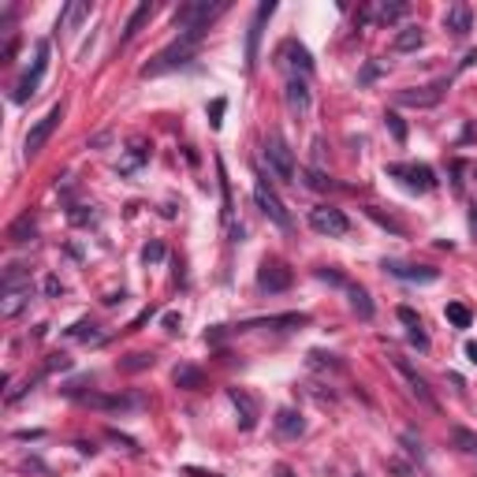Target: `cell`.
I'll list each match as a JSON object with an SVG mask.
<instances>
[{
    "mask_svg": "<svg viewBox=\"0 0 477 477\" xmlns=\"http://www.w3.org/2000/svg\"><path fill=\"white\" fill-rule=\"evenodd\" d=\"M202 38H205V30H179V38L172 41L168 49H160L157 56L142 68V79H157V75H168V71L183 68V63H190L198 45H202Z\"/></svg>",
    "mask_w": 477,
    "mask_h": 477,
    "instance_id": "obj_1",
    "label": "cell"
},
{
    "mask_svg": "<svg viewBox=\"0 0 477 477\" xmlns=\"http://www.w3.org/2000/svg\"><path fill=\"white\" fill-rule=\"evenodd\" d=\"M265 165L268 172L276 176V183H295V153H291V146L284 142V135H268L265 138Z\"/></svg>",
    "mask_w": 477,
    "mask_h": 477,
    "instance_id": "obj_2",
    "label": "cell"
},
{
    "mask_svg": "<svg viewBox=\"0 0 477 477\" xmlns=\"http://www.w3.org/2000/svg\"><path fill=\"white\" fill-rule=\"evenodd\" d=\"M45 71H49V41H38V56H34V68L23 71V79L15 82V90H12V101L15 105H26L30 97L38 93V86L41 79H45Z\"/></svg>",
    "mask_w": 477,
    "mask_h": 477,
    "instance_id": "obj_3",
    "label": "cell"
},
{
    "mask_svg": "<svg viewBox=\"0 0 477 477\" xmlns=\"http://www.w3.org/2000/svg\"><path fill=\"white\" fill-rule=\"evenodd\" d=\"M388 362H392V370H395V373H399V377H403V381H407V392L414 395V399H418L421 407L437 410V395H432V388L425 384V377H421V373H418L414 365L407 362L403 354H388Z\"/></svg>",
    "mask_w": 477,
    "mask_h": 477,
    "instance_id": "obj_4",
    "label": "cell"
},
{
    "mask_svg": "<svg viewBox=\"0 0 477 477\" xmlns=\"http://www.w3.org/2000/svg\"><path fill=\"white\" fill-rule=\"evenodd\" d=\"M227 4H209V0H190L176 8V26L179 30H209V19H216Z\"/></svg>",
    "mask_w": 477,
    "mask_h": 477,
    "instance_id": "obj_5",
    "label": "cell"
},
{
    "mask_svg": "<svg viewBox=\"0 0 477 477\" xmlns=\"http://www.w3.org/2000/svg\"><path fill=\"white\" fill-rule=\"evenodd\" d=\"M60 119H63V101H56V105H52L49 112L41 116L38 123L26 131V138H23V149H26V157H34V153H41V149H45V142L52 138V131H56V127H60Z\"/></svg>",
    "mask_w": 477,
    "mask_h": 477,
    "instance_id": "obj_6",
    "label": "cell"
},
{
    "mask_svg": "<svg viewBox=\"0 0 477 477\" xmlns=\"http://www.w3.org/2000/svg\"><path fill=\"white\" fill-rule=\"evenodd\" d=\"M310 227L317 235H328V238H343L351 232V220H347L343 209H332V205H317V209H310Z\"/></svg>",
    "mask_w": 477,
    "mask_h": 477,
    "instance_id": "obj_7",
    "label": "cell"
},
{
    "mask_svg": "<svg viewBox=\"0 0 477 477\" xmlns=\"http://www.w3.org/2000/svg\"><path fill=\"white\" fill-rule=\"evenodd\" d=\"M273 12H276V4L273 0H262L257 4V12H254V19H250V30H246V68H257V52H262V34H265V23L273 19Z\"/></svg>",
    "mask_w": 477,
    "mask_h": 477,
    "instance_id": "obj_8",
    "label": "cell"
},
{
    "mask_svg": "<svg viewBox=\"0 0 477 477\" xmlns=\"http://www.w3.org/2000/svg\"><path fill=\"white\" fill-rule=\"evenodd\" d=\"M254 202H257V209H262L268 220H273L276 227H284V232H291V213L284 209V202L276 198V190L268 187L265 179H257L254 183Z\"/></svg>",
    "mask_w": 477,
    "mask_h": 477,
    "instance_id": "obj_9",
    "label": "cell"
},
{
    "mask_svg": "<svg viewBox=\"0 0 477 477\" xmlns=\"http://www.w3.org/2000/svg\"><path fill=\"white\" fill-rule=\"evenodd\" d=\"M444 90H448V79L429 82V86H410V90L395 93V105H403V108H432V105L444 101Z\"/></svg>",
    "mask_w": 477,
    "mask_h": 477,
    "instance_id": "obj_10",
    "label": "cell"
},
{
    "mask_svg": "<svg viewBox=\"0 0 477 477\" xmlns=\"http://www.w3.org/2000/svg\"><path fill=\"white\" fill-rule=\"evenodd\" d=\"M388 276H395V280H407V284H437L440 280V268H432V265H407V262H384L381 265Z\"/></svg>",
    "mask_w": 477,
    "mask_h": 477,
    "instance_id": "obj_11",
    "label": "cell"
},
{
    "mask_svg": "<svg viewBox=\"0 0 477 477\" xmlns=\"http://www.w3.org/2000/svg\"><path fill=\"white\" fill-rule=\"evenodd\" d=\"M384 172L395 176V179H403L410 190H432L437 187V176H432V168H425V165H388Z\"/></svg>",
    "mask_w": 477,
    "mask_h": 477,
    "instance_id": "obj_12",
    "label": "cell"
},
{
    "mask_svg": "<svg viewBox=\"0 0 477 477\" xmlns=\"http://www.w3.org/2000/svg\"><path fill=\"white\" fill-rule=\"evenodd\" d=\"M284 101H287V112L295 116V119H306L310 116V108H313V93H310V86H306V79H287V86H284Z\"/></svg>",
    "mask_w": 477,
    "mask_h": 477,
    "instance_id": "obj_13",
    "label": "cell"
},
{
    "mask_svg": "<svg viewBox=\"0 0 477 477\" xmlns=\"http://www.w3.org/2000/svg\"><path fill=\"white\" fill-rule=\"evenodd\" d=\"M410 12V4L407 0H381V4H373V8H365L362 12V23H399Z\"/></svg>",
    "mask_w": 477,
    "mask_h": 477,
    "instance_id": "obj_14",
    "label": "cell"
},
{
    "mask_svg": "<svg viewBox=\"0 0 477 477\" xmlns=\"http://www.w3.org/2000/svg\"><path fill=\"white\" fill-rule=\"evenodd\" d=\"M30 298H34V287H30V284L4 287V298H0V317H4V321L19 317V313H23V310L30 306Z\"/></svg>",
    "mask_w": 477,
    "mask_h": 477,
    "instance_id": "obj_15",
    "label": "cell"
},
{
    "mask_svg": "<svg viewBox=\"0 0 477 477\" xmlns=\"http://www.w3.org/2000/svg\"><path fill=\"white\" fill-rule=\"evenodd\" d=\"M227 399H232L235 410H238V429L254 432V425H257V403H254V395L243 392V388H227Z\"/></svg>",
    "mask_w": 477,
    "mask_h": 477,
    "instance_id": "obj_16",
    "label": "cell"
},
{
    "mask_svg": "<svg viewBox=\"0 0 477 477\" xmlns=\"http://www.w3.org/2000/svg\"><path fill=\"white\" fill-rule=\"evenodd\" d=\"M273 425H276V432L284 440H298L302 432H306V418H302L298 410H291V407H280L276 418H273Z\"/></svg>",
    "mask_w": 477,
    "mask_h": 477,
    "instance_id": "obj_17",
    "label": "cell"
},
{
    "mask_svg": "<svg viewBox=\"0 0 477 477\" xmlns=\"http://www.w3.org/2000/svg\"><path fill=\"white\" fill-rule=\"evenodd\" d=\"M257 287H262V291H287L291 287V268H284V265H262V268H257Z\"/></svg>",
    "mask_w": 477,
    "mask_h": 477,
    "instance_id": "obj_18",
    "label": "cell"
},
{
    "mask_svg": "<svg viewBox=\"0 0 477 477\" xmlns=\"http://www.w3.org/2000/svg\"><path fill=\"white\" fill-rule=\"evenodd\" d=\"M79 399L93 410H135V407H142L138 395H97V392H90V395H79Z\"/></svg>",
    "mask_w": 477,
    "mask_h": 477,
    "instance_id": "obj_19",
    "label": "cell"
},
{
    "mask_svg": "<svg viewBox=\"0 0 477 477\" xmlns=\"http://www.w3.org/2000/svg\"><path fill=\"white\" fill-rule=\"evenodd\" d=\"M444 26H448L455 38H466V34H470V30H474V12H470V4H462V0H459V4H451L448 15H444Z\"/></svg>",
    "mask_w": 477,
    "mask_h": 477,
    "instance_id": "obj_20",
    "label": "cell"
},
{
    "mask_svg": "<svg viewBox=\"0 0 477 477\" xmlns=\"http://www.w3.org/2000/svg\"><path fill=\"white\" fill-rule=\"evenodd\" d=\"M34 235H38V224H34V216H30V213L15 216V220L8 224V243H30Z\"/></svg>",
    "mask_w": 477,
    "mask_h": 477,
    "instance_id": "obj_21",
    "label": "cell"
},
{
    "mask_svg": "<svg viewBox=\"0 0 477 477\" xmlns=\"http://www.w3.org/2000/svg\"><path fill=\"white\" fill-rule=\"evenodd\" d=\"M425 45V34H421V26H403L399 34L392 38V49L395 52H418Z\"/></svg>",
    "mask_w": 477,
    "mask_h": 477,
    "instance_id": "obj_22",
    "label": "cell"
},
{
    "mask_svg": "<svg viewBox=\"0 0 477 477\" xmlns=\"http://www.w3.org/2000/svg\"><path fill=\"white\" fill-rule=\"evenodd\" d=\"M82 19H90V4H86V0H75V4H68L63 8V15H60V23H56V30H71L82 23Z\"/></svg>",
    "mask_w": 477,
    "mask_h": 477,
    "instance_id": "obj_23",
    "label": "cell"
},
{
    "mask_svg": "<svg viewBox=\"0 0 477 477\" xmlns=\"http://www.w3.org/2000/svg\"><path fill=\"white\" fill-rule=\"evenodd\" d=\"M280 56H291V60H287L291 68H302V71H306V75L313 71V60H310V52L302 49L298 41H291V38L284 41V45H280Z\"/></svg>",
    "mask_w": 477,
    "mask_h": 477,
    "instance_id": "obj_24",
    "label": "cell"
},
{
    "mask_svg": "<svg viewBox=\"0 0 477 477\" xmlns=\"http://www.w3.org/2000/svg\"><path fill=\"white\" fill-rule=\"evenodd\" d=\"M347 295H351V310L358 313V317H362V321H370V317H373V302H370V295H365V287L347 284Z\"/></svg>",
    "mask_w": 477,
    "mask_h": 477,
    "instance_id": "obj_25",
    "label": "cell"
},
{
    "mask_svg": "<svg viewBox=\"0 0 477 477\" xmlns=\"http://www.w3.org/2000/svg\"><path fill=\"white\" fill-rule=\"evenodd\" d=\"M149 15H153V4H149V0H146V4H138L135 12H131V19H127V26H123V41H131L138 30H142V23H146Z\"/></svg>",
    "mask_w": 477,
    "mask_h": 477,
    "instance_id": "obj_26",
    "label": "cell"
},
{
    "mask_svg": "<svg viewBox=\"0 0 477 477\" xmlns=\"http://www.w3.org/2000/svg\"><path fill=\"white\" fill-rule=\"evenodd\" d=\"M149 160V146L146 142H135L131 149H127V157H123V165H119V172H123V176H131V172L138 168V165H146Z\"/></svg>",
    "mask_w": 477,
    "mask_h": 477,
    "instance_id": "obj_27",
    "label": "cell"
},
{
    "mask_svg": "<svg viewBox=\"0 0 477 477\" xmlns=\"http://www.w3.org/2000/svg\"><path fill=\"white\" fill-rule=\"evenodd\" d=\"M172 381H176L179 388H187V392H194V388H202V370H194V365H176Z\"/></svg>",
    "mask_w": 477,
    "mask_h": 477,
    "instance_id": "obj_28",
    "label": "cell"
},
{
    "mask_svg": "<svg viewBox=\"0 0 477 477\" xmlns=\"http://www.w3.org/2000/svg\"><path fill=\"white\" fill-rule=\"evenodd\" d=\"M68 335H71V340H86V343H101V340H105V335L97 332V324H90V321H79V324H71V328H68Z\"/></svg>",
    "mask_w": 477,
    "mask_h": 477,
    "instance_id": "obj_29",
    "label": "cell"
},
{
    "mask_svg": "<svg viewBox=\"0 0 477 477\" xmlns=\"http://www.w3.org/2000/svg\"><path fill=\"white\" fill-rule=\"evenodd\" d=\"M451 444L466 455H477V432H470V429H451Z\"/></svg>",
    "mask_w": 477,
    "mask_h": 477,
    "instance_id": "obj_30",
    "label": "cell"
},
{
    "mask_svg": "<svg viewBox=\"0 0 477 477\" xmlns=\"http://www.w3.org/2000/svg\"><path fill=\"white\" fill-rule=\"evenodd\" d=\"M153 365V354H127L123 362H119V370L123 373H142V370H149Z\"/></svg>",
    "mask_w": 477,
    "mask_h": 477,
    "instance_id": "obj_31",
    "label": "cell"
},
{
    "mask_svg": "<svg viewBox=\"0 0 477 477\" xmlns=\"http://www.w3.org/2000/svg\"><path fill=\"white\" fill-rule=\"evenodd\" d=\"M448 321L455 328H470V310H466L462 302H448Z\"/></svg>",
    "mask_w": 477,
    "mask_h": 477,
    "instance_id": "obj_32",
    "label": "cell"
},
{
    "mask_svg": "<svg viewBox=\"0 0 477 477\" xmlns=\"http://www.w3.org/2000/svg\"><path fill=\"white\" fill-rule=\"evenodd\" d=\"M68 220H71L75 227H82V224H93V220H97V213H93V209H86V205H71Z\"/></svg>",
    "mask_w": 477,
    "mask_h": 477,
    "instance_id": "obj_33",
    "label": "cell"
},
{
    "mask_svg": "<svg viewBox=\"0 0 477 477\" xmlns=\"http://www.w3.org/2000/svg\"><path fill=\"white\" fill-rule=\"evenodd\" d=\"M384 127L392 131L395 142H407V123H403V119H399L395 112H388V116H384Z\"/></svg>",
    "mask_w": 477,
    "mask_h": 477,
    "instance_id": "obj_34",
    "label": "cell"
},
{
    "mask_svg": "<svg viewBox=\"0 0 477 477\" xmlns=\"http://www.w3.org/2000/svg\"><path fill=\"white\" fill-rule=\"evenodd\" d=\"M306 187H310V190H328V187H332V179L324 176L321 168H310V172H306Z\"/></svg>",
    "mask_w": 477,
    "mask_h": 477,
    "instance_id": "obj_35",
    "label": "cell"
},
{
    "mask_svg": "<svg viewBox=\"0 0 477 477\" xmlns=\"http://www.w3.org/2000/svg\"><path fill=\"white\" fill-rule=\"evenodd\" d=\"M142 262H146V265H157V262H165V243H146V250H142Z\"/></svg>",
    "mask_w": 477,
    "mask_h": 477,
    "instance_id": "obj_36",
    "label": "cell"
},
{
    "mask_svg": "<svg viewBox=\"0 0 477 477\" xmlns=\"http://www.w3.org/2000/svg\"><path fill=\"white\" fill-rule=\"evenodd\" d=\"M317 280H324V284H335V287H347V284H351V280L340 276L335 268H317Z\"/></svg>",
    "mask_w": 477,
    "mask_h": 477,
    "instance_id": "obj_37",
    "label": "cell"
},
{
    "mask_svg": "<svg viewBox=\"0 0 477 477\" xmlns=\"http://www.w3.org/2000/svg\"><path fill=\"white\" fill-rule=\"evenodd\" d=\"M56 370H71V358H68V354H49L45 373H56Z\"/></svg>",
    "mask_w": 477,
    "mask_h": 477,
    "instance_id": "obj_38",
    "label": "cell"
},
{
    "mask_svg": "<svg viewBox=\"0 0 477 477\" xmlns=\"http://www.w3.org/2000/svg\"><path fill=\"white\" fill-rule=\"evenodd\" d=\"M220 116H224V97H216V101L209 105V123H213V127H220V123H224Z\"/></svg>",
    "mask_w": 477,
    "mask_h": 477,
    "instance_id": "obj_39",
    "label": "cell"
},
{
    "mask_svg": "<svg viewBox=\"0 0 477 477\" xmlns=\"http://www.w3.org/2000/svg\"><path fill=\"white\" fill-rule=\"evenodd\" d=\"M399 321L410 324V328H421V321H418V313L410 310V306H399Z\"/></svg>",
    "mask_w": 477,
    "mask_h": 477,
    "instance_id": "obj_40",
    "label": "cell"
},
{
    "mask_svg": "<svg viewBox=\"0 0 477 477\" xmlns=\"http://www.w3.org/2000/svg\"><path fill=\"white\" fill-rule=\"evenodd\" d=\"M45 295H49V298H60V295H63V284H60L56 276H45Z\"/></svg>",
    "mask_w": 477,
    "mask_h": 477,
    "instance_id": "obj_41",
    "label": "cell"
},
{
    "mask_svg": "<svg viewBox=\"0 0 477 477\" xmlns=\"http://www.w3.org/2000/svg\"><path fill=\"white\" fill-rule=\"evenodd\" d=\"M410 343H414V347H421V351H429V335L421 332V328H410Z\"/></svg>",
    "mask_w": 477,
    "mask_h": 477,
    "instance_id": "obj_42",
    "label": "cell"
},
{
    "mask_svg": "<svg viewBox=\"0 0 477 477\" xmlns=\"http://www.w3.org/2000/svg\"><path fill=\"white\" fill-rule=\"evenodd\" d=\"M179 324H183L179 313H165V328H168V332H179Z\"/></svg>",
    "mask_w": 477,
    "mask_h": 477,
    "instance_id": "obj_43",
    "label": "cell"
},
{
    "mask_svg": "<svg viewBox=\"0 0 477 477\" xmlns=\"http://www.w3.org/2000/svg\"><path fill=\"white\" fill-rule=\"evenodd\" d=\"M403 448L414 455V459H421V444H414V437H403Z\"/></svg>",
    "mask_w": 477,
    "mask_h": 477,
    "instance_id": "obj_44",
    "label": "cell"
},
{
    "mask_svg": "<svg viewBox=\"0 0 477 477\" xmlns=\"http://www.w3.org/2000/svg\"><path fill=\"white\" fill-rule=\"evenodd\" d=\"M310 362H313V365H324V354H321V351H313V354H310ZM328 365H335V370H340V362H335V358H328Z\"/></svg>",
    "mask_w": 477,
    "mask_h": 477,
    "instance_id": "obj_45",
    "label": "cell"
},
{
    "mask_svg": "<svg viewBox=\"0 0 477 477\" xmlns=\"http://www.w3.org/2000/svg\"><path fill=\"white\" fill-rule=\"evenodd\" d=\"M187 477H220V474H209V470H198V466H187V470H183Z\"/></svg>",
    "mask_w": 477,
    "mask_h": 477,
    "instance_id": "obj_46",
    "label": "cell"
},
{
    "mask_svg": "<svg viewBox=\"0 0 477 477\" xmlns=\"http://www.w3.org/2000/svg\"><path fill=\"white\" fill-rule=\"evenodd\" d=\"M377 75H381V63H370V68L362 71V82H370V79H377Z\"/></svg>",
    "mask_w": 477,
    "mask_h": 477,
    "instance_id": "obj_47",
    "label": "cell"
},
{
    "mask_svg": "<svg viewBox=\"0 0 477 477\" xmlns=\"http://www.w3.org/2000/svg\"><path fill=\"white\" fill-rule=\"evenodd\" d=\"M474 63H477V49H470V52H466V56H462V63H459V68L466 71V68H474Z\"/></svg>",
    "mask_w": 477,
    "mask_h": 477,
    "instance_id": "obj_48",
    "label": "cell"
},
{
    "mask_svg": "<svg viewBox=\"0 0 477 477\" xmlns=\"http://www.w3.org/2000/svg\"><path fill=\"white\" fill-rule=\"evenodd\" d=\"M466 220H470V235L477 238V205H470V216H466Z\"/></svg>",
    "mask_w": 477,
    "mask_h": 477,
    "instance_id": "obj_49",
    "label": "cell"
},
{
    "mask_svg": "<svg viewBox=\"0 0 477 477\" xmlns=\"http://www.w3.org/2000/svg\"><path fill=\"white\" fill-rule=\"evenodd\" d=\"M116 302H123V291H112V295H105V306H116Z\"/></svg>",
    "mask_w": 477,
    "mask_h": 477,
    "instance_id": "obj_50",
    "label": "cell"
},
{
    "mask_svg": "<svg viewBox=\"0 0 477 477\" xmlns=\"http://www.w3.org/2000/svg\"><path fill=\"white\" fill-rule=\"evenodd\" d=\"M466 358H470V362L477 365V343H466Z\"/></svg>",
    "mask_w": 477,
    "mask_h": 477,
    "instance_id": "obj_51",
    "label": "cell"
},
{
    "mask_svg": "<svg viewBox=\"0 0 477 477\" xmlns=\"http://www.w3.org/2000/svg\"><path fill=\"white\" fill-rule=\"evenodd\" d=\"M276 477H291V470H287V466H280V470H276Z\"/></svg>",
    "mask_w": 477,
    "mask_h": 477,
    "instance_id": "obj_52",
    "label": "cell"
},
{
    "mask_svg": "<svg viewBox=\"0 0 477 477\" xmlns=\"http://www.w3.org/2000/svg\"><path fill=\"white\" fill-rule=\"evenodd\" d=\"M474 179H477V165H474Z\"/></svg>",
    "mask_w": 477,
    "mask_h": 477,
    "instance_id": "obj_53",
    "label": "cell"
},
{
    "mask_svg": "<svg viewBox=\"0 0 477 477\" xmlns=\"http://www.w3.org/2000/svg\"><path fill=\"white\" fill-rule=\"evenodd\" d=\"M354 477H362V474H354Z\"/></svg>",
    "mask_w": 477,
    "mask_h": 477,
    "instance_id": "obj_54",
    "label": "cell"
}]
</instances>
